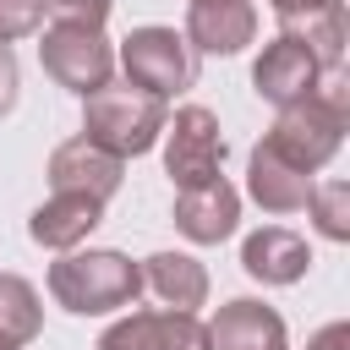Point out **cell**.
<instances>
[{
  "instance_id": "8fae6325",
  "label": "cell",
  "mask_w": 350,
  "mask_h": 350,
  "mask_svg": "<svg viewBox=\"0 0 350 350\" xmlns=\"http://www.w3.org/2000/svg\"><path fill=\"white\" fill-rule=\"evenodd\" d=\"M317 60L295 44V38H273V44H262V55H257V66H252V88H257V98H268L273 109H284V104H301V98H312V88H317Z\"/></svg>"
},
{
  "instance_id": "ac0fdd59",
  "label": "cell",
  "mask_w": 350,
  "mask_h": 350,
  "mask_svg": "<svg viewBox=\"0 0 350 350\" xmlns=\"http://www.w3.org/2000/svg\"><path fill=\"white\" fill-rule=\"evenodd\" d=\"M44 334V301L22 273H0V339L5 345H33Z\"/></svg>"
},
{
  "instance_id": "4fadbf2b",
  "label": "cell",
  "mask_w": 350,
  "mask_h": 350,
  "mask_svg": "<svg viewBox=\"0 0 350 350\" xmlns=\"http://www.w3.org/2000/svg\"><path fill=\"white\" fill-rule=\"evenodd\" d=\"M279 33L295 38L317 60V71H339L345 66V49H350V11H345V0H317V5L284 11L279 16Z\"/></svg>"
},
{
  "instance_id": "52a82bcc",
  "label": "cell",
  "mask_w": 350,
  "mask_h": 350,
  "mask_svg": "<svg viewBox=\"0 0 350 350\" xmlns=\"http://www.w3.org/2000/svg\"><path fill=\"white\" fill-rule=\"evenodd\" d=\"M93 350H208V323L197 312H126Z\"/></svg>"
},
{
  "instance_id": "8992f818",
  "label": "cell",
  "mask_w": 350,
  "mask_h": 350,
  "mask_svg": "<svg viewBox=\"0 0 350 350\" xmlns=\"http://www.w3.org/2000/svg\"><path fill=\"white\" fill-rule=\"evenodd\" d=\"M164 175L180 186H202L224 170V131H219V115L208 104H180L170 120H164Z\"/></svg>"
},
{
  "instance_id": "603a6c76",
  "label": "cell",
  "mask_w": 350,
  "mask_h": 350,
  "mask_svg": "<svg viewBox=\"0 0 350 350\" xmlns=\"http://www.w3.org/2000/svg\"><path fill=\"white\" fill-rule=\"evenodd\" d=\"M306 350H350V323L339 317V323H323L312 339H306Z\"/></svg>"
},
{
  "instance_id": "30bf717a",
  "label": "cell",
  "mask_w": 350,
  "mask_h": 350,
  "mask_svg": "<svg viewBox=\"0 0 350 350\" xmlns=\"http://www.w3.org/2000/svg\"><path fill=\"white\" fill-rule=\"evenodd\" d=\"M180 38L191 55H241L257 38V5L252 0H191Z\"/></svg>"
},
{
  "instance_id": "ffe728a7",
  "label": "cell",
  "mask_w": 350,
  "mask_h": 350,
  "mask_svg": "<svg viewBox=\"0 0 350 350\" xmlns=\"http://www.w3.org/2000/svg\"><path fill=\"white\" fill-rule=\"evenodd\" d=\"M109 11H115V0H44V16L60 22V27H93V33H104Z\"/></svg>"
},
{
  "instance_id": "d4e9b609",
  "label": "cell",
  "mask_w": 350,
  "mask_h": 350,
  "mask_svg": "<svg viewBox=\"0 0 350 350\" xmlns=\"http://www.w3.org/2000/svg\"><path fill=\"white\" fill-rule=\"evenodd\" d=\"M0 350H16V345H5V339H0Z\"/></svg>"
},
{
  "instance_id": "7402d4cb",
  "label": "cell",
  "mask_w": 350,
  "mask_h": 350,
  "mask_svg": "<svg viewBox=\"0 0 350 350\" xmlns=\"http://www.w3.org/2000/svg\"><path fill=\"white\" fill-rule=\"evenodd\" d=\"M16 93H22V66H16L11 44H0V120L16 109Z\"/></svg>"
},
{
  "instance_id": "cb8c5ba5",
  "label": "cell",
  "mask_w": 350,
  "mask_h": 350,
  "mask_svg": "<svg viewBox=\"0 0 350 350\" xmlns=\"http://www.w3.org/2000/svg\"><path fill=\"white\" fill-rule=\"evenodd\" d=\"M273 5V16H284V11H301V5H317V0H268Z\"/></svg>"
},
{
  "instance_id": "d6986e66",
  "label": "cell",
  "mask_w": 350,
  "mask_h": 350,
  "mask_svg": "<svg viewBox=\"0 0 350 350\" xmlns=\"http://www.w3.org/2000/svg\"><path fill=\"white\" fill-rule=\"evenodd\" d=\"M306 213H312L317 235H328V241H350V186H345V180H323V186H312Z\"/></svg>"
},
{
  "instance_id": "7a4b0ae2",
  "label": "cell",
  "mask_w": 350,
  "mask_h": 350,
  "mask_svg": "<svg viewBox=\"0 0 350 350\" xmlns=\"http://www.w3.org/2000/svg\"><path fill=\"white\" fill-rule=\"evenodd\" d=\"M164 120H170V104L131 82H104L98 93L82 98V137L109 148L115 159H137V153L159 148Z\"/></svg>"
},
{
  "instance_id": "7c38bea8",
  "label": "cell",
  "mask_w": 350,
  "mask_h": 350,
  "mask_svg": "<svg viewBox=\"0 0 350 350\" xmlns=\"http://www.w3.org/2000/svg\"><path fill=\"white\" fill-rule=\"evenodd\" d=\"M284 339H290L284 317L252 295L224 301L208 323V350H284Z\"/></svg>"
},
{
  "instance_id": "277c9868",
  "label": "cell",
  "mask_w": 350,
  "mask_h": 350,
  "mask_svg": "<svg viewBox=\"0 0 350 350\" xmlns=\"http://www.w3.org/2000/svg\"><path fill=\"white\" fill-rule=\"evenodd\" d=\"M38 66H44V77L55 88L88 98L104 82H115V44L104 33H93V27H60V22H49V27H38Z\"/></svg>"
},
{
  "instance_id": "e0dca14e",
  "label": "cell",
  "mask_w": 350,
  "mask_h": 350,
  "mask_svg": "<svg viewBox=\"0 0 350 350\" xmlns=\"http://www.w3.org/2000/svg\"><path fill=\"white\" fill-rule=\"evenodd\" d=\"M312 186H317L312 175H301L295 164H284L262 142L252 148V159H246V191H252V202L262 213H301L306 197H312Z\"/></svg>"
},
{
  "instance_id": "2e32d148",
  "label": "cell",
  "mask_w": 350,
  "mask_h": 350,
  "mask_svg": "<svg viewBox=\"0 0 350 350\" xmlns=\"http://www.w3.org/2000/svg\"><path fill=\"white\" fill-rule=\"evenodd\" d=\"M137 268H142V290L159 295L164 312H197V306H208V268L191 252H153Z\"/></svg>"
},
{
  "instance_id": "5bb4252c",
  "label": "cell",
  "mask_w": 350,
  "mask_h": 350,
  "mask_svg": "<svg viewBox=\"0 0 350 350\" xmlns=\"http://www.w3.org/2000/svg\"><path fill=\"white\" fill-rule=\"evenodd\" d=\"M241 268L257 284H295L312 268V246H306V235H295L284 224H262L241 241Z\"/></svg>"
},
{
  "instance_id": "9a60e30c",
  "label": "cell",
  "mask_w": 350,
  "mask_h": 350,
  "mask_svg": "<svg viewBox=\"0 0 350 350\" xmlns=\"http://www.w3.org/2000/svg\"><path fill=\"white\" fill-rule=\"evenodd\" d=\"M98 224H104V202L82 197V191H49V202L33 208L27 235L38 246H49V252H77Z\"/></svg>"
},
{
  "instance_id": "6da1fadb",
  "label": "cell",
  "mask_w": 350,
  "mask_h": 350,
  "mask_svg": "<svg viewBox=\"0 0 350 350\" xmlns=\"http://www.w3.org/2000/svg\"><path fill=\"white\" fill-rule=\"evenodd\" d=\"M49 295L71 317H109L137 306L142 295V268L115 252V246H88V252H60L49 262Z\"/></svg>"
},
{
  "instance_id": "9c48e42d",
  "label": "cell",
  "mask_w": 350,
  "mask_h": 350,
  "mask_svg": "<svg viewBox=\"0 0 350 350\" xmlns=\"http://www.w3.org/2000/svg\"><path fill=\"white\" fill-rule=\"evenodd\" d=\"M170 219H175V230H180L186 241L219 246V241H230L235 224H241V191H235L224 175H213V180H202V186H180Z\"/></svg>"
},
{
  "instance_id": "44dd1931",
  "label": "cell",
  "mask_w": 350,
  "mask_h": 350,
  "mask_svg": "<svg viewBox=\"0 0 350 350\" xmlns=\"http://www.w3.org/2000/svg\"><path fill=\"white\" fill-rule=\"evenodd\" d=\"M44 27V0H0V44L33 38Z\"/></svg>"
},
{
  "instance_id": "3957f363",
  "label": "cell",
  "mask_w": 350,
  "mask_h": 350,
  "mask_svg": "<svg viewBox=\"0 0 350 350\" xmlns=\"http://www.w3.org/2000/svg\"><path fill=\"white\" fill-rule=\"evenodd\" d=\"M115 60H120L131 88H142V93H153L164 104L197 82V55L186 49V38L175 27H131L120 38Z\"/></svg>"
},
{
  "instance_id": "ba28073f",
  "label": "cell",
  "mask_w": 350,
  "mask_h": 350,
  "mask_svg": "<svg viewBox=\"0 0 350 350\" xmlns=\"http://www.w3.org/2000/svg\"><path fill=\"white\" fill-rule=\"evenodd\" d=\"M49 186L55 191H82V197H93V202H109L115 191H120V180H126V159H115L109 148H98V142H88L82 131L77 137H66L55 153H49Z\"/></svg>"
},
{
  "instance_id": "5b68a950",
  "label": "cell",
  "mask_w": 350,
  "mask_h": 350,
  "mask_svg": "<svg viewBox=\"0 0 350 350\" xmlns=\"http://www.w3.org/2000/svg\"><path fill=\"white\" fill-rule=\"evenodd\" d=\"M345 131H350L345 115H334V109L317 104V98H301V104H284V109L273 115L262 148L279 153L284 164H295L301 175H317V170L345 148Z\"/></svg>"
}]
</instances>
